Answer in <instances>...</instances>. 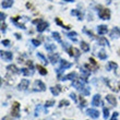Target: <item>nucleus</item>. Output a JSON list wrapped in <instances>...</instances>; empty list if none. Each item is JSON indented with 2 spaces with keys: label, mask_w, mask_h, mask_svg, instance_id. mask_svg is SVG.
<instances>
[{
  "label": "nucleus",
  "mask_w": 120,
  "mask_h": 120,
  "mask_svg": "<svg viewBox=\"0 0 120 120\" xmlns=\"http://www.w3.org/2000/svg\"><path fill=\"white\" fill-rule=\"evenodd\" d=\"M70 97H71V98H72V99H73V101H75V103H76V101H78V98H76V95L74 94V93H71V94H70Z\"/></svg>",
  "instance_id": "ea45409f"
},
{
  "label": "nucleus",
  "mask_w": 120,
  "mask_h": 120,
  "mask_svg": "<svg viewBox=\"0 0 120 120\" xmlns=\"http://www.w3.org/2000/svg\"><path fill=\"white\" fill-rule=\"evenodd\" d=\"M26 63H27V66H29L31 69H33V62H32L31 60H30V61H26Z\"/></svg>",
  "instance_id": "a18cd8bd"
},
{
  "label": "nucleus",
  "mask_w": 120,
  "mask_h": 120,
  "mask_svg": "<svg viewBox=\"0 0 120 120\" xmlns=\"http://www.w3.org/2000/svg\"><path fill=\"white\" fill-rule=\"evenodd\" d=\"M98 57H99V59H101V60L106 59V58H107V55H106L105 50H99V52H98Z\"/></svg>",
  "instance_id": "c756f323"
},
{
  "label": "nucleus",
  "mask_w": 120,
  "mask_h": 120,
  "mask_svg": "<svg viewBox=\"0 0 120 120\" xmlns=\"http://www.w3.org/2000/svg\"><path fill=\"white\" fill-rule=\"evenodd\" d=\"M63 120H67V119H63Z\"/></svg>",
  "instance_id": "6e6d98bb"
},
{
  "label": "nucleus",
  "mask_w": 120,
  "mask_h": 120,
  "mask_svg": "<svg viewBox=\"0 0 120 120\" xmlns=\"http://www.w3.org/2000/svg\"><path fill=\"white\" fill-rule=\"evenodd\" d=\"M56 23H57L58 25H60V26H62L63 29H66V30H68V29H70V26L69 25H64L62 22H61V20L59 19V18H56Z\"/></svg>",
  "instance_id": "bb28decb"
},
{
  "label": "nucleus",
  "mask_w": 120,
  "mask_h": 120,
  "mask_svg": "<svg viewBox=\"0 0 120 120\" xmlns=\"http://www.w3.org/2000/svg\"><path fill=\"white\" fill-rule=\"evenodd\" d=\"M30 85V81L26 79H23L21 80V82H20V84L18 85V90H20V91H25L27 87H29Z\"/></svg>",
  "instance_id": "6e6552de"
},
{
  "label": "nucleus",
  "mask_w": 120,
  "mask_h": 120,
  "mask_svg": "<svg viewBox=\"0 0 120 120\" xmlns=\"http://www.w3.org/2000/svg\"><path fill=\"white\" fill-rule=\"evenodd\" d=\"M110 36L112 38H116V37H120V29L119 27H115L110 33Z\"/></svg>",
  "instance_id": "aec40b11"
},
{
  "label": "nucleus",
  "mask_w": 120,
  "mask_h": 120,
  "mask_svg": "<svg viewBox=\"0 0 120 120\" xmlns=\"http://www.w3.org/2000/svg\"><path fill=\"white\" fill-rule=\"evenodd\" d=\"M85 83H87L84 79H75V80H73V82H72V86H74L76 90H81L82 91L83 89H84V84Z\"/></svg>",
  "instance_id": "20e7f679"
},
{
  "label": "nucleus",
  "mask_w": 120,
  "mask_h": 120,
  "mask_svg": "<svg viewBox=\"0 0 120 120\" xmlns=\"http://www.w3.org/2000/svg\"><path fill=\"white\" fill-rule=\"evenodd\" d=\"M84 33H86V34H89L90 35V37H92V38H95V35L92 33L91 31H87V30H84Z\"/></svg>",
  "instance_id": "58836bf2"
},
{
  "label": "nucleus",
  "mask_w": 120,
  "mask_h": 120,
  "mask_svg": "<svg viewBox=\"0 0 120 120\" xmlns=\"http://www.w3.org/2000/svg\"><path fill=\"white\" fill-rule=\"evenodd\" d=\"M21 73H22V74H24V75H32V74H33V72H30V70L29 69H25V68H24V69H21Z\"/></svg>",
  "instance_id": "2f4dec72"
},
{
  "label": "nucleus",
  "mask_w": 120,
  "mask_h": 120,
  "mask_svg": "<svg viewBox=\"0 0 120 120\" xmlns=\"http://www.w3.org/2000/svg\"><path fill=\"white\" fill-rule=\"evenodd\" d=\"M76 79V73L75 72H71L69 74H67L66 76H63L62 78V81H66V80H75Z\"/></svg>",
  "instance_id": "a211bd4d"
},
{
  "label": "nucleus",
  "mask_w": 120,
  "mask_h": 120,
  "mask_svg": "<svg viewBox=\"0 0 120 120\" xmlns=\"http://www.w3.org/2000/svg\"><path fill=\"white\" fill-rule=\"evenodd\" d=\"M37 57H38V58H41V59L43 60V62H44V63H46V64H47V63H48V61H47V58L45 57V56H44V55H43V54H41V52H37Z\"/></svg>",
  "instance_id": "7c9ffc66"
},
{
  "label": "nucleus",
  "mask_w": 120,
  "mask_h": 120,
  "mask_svg": "<svg viewBox=\"0 0 120 120\" xmlns=\"http://www.w3.org/2000/svg\"><path fill=\"white\" fill-rule=\"evenodd\" d=\"M70 105V101H67V99H62V101H59V106L58 107H64V106H69Z\"/></svg>",
  "instance_id": "a878e982"
},
{
  "label": "nucleus",
  "mask_w": 120,
  "mask_h": 120,
  "mask_svg": "<svg viewBox=\"0 0 120 120\" xmlns=\"http://www.w3.org/2000/svg\"><path fill=\"white\" fill-rule=\"evenodd\" d=\"M86 114L89 115L91 118H93V119H97V118L99 117V111L94 109V108H89V109L86 110Z\"/></svg>",
  "instance_id": "0eeeda50"
},
{
  "label": "nucleus",
  "mask_w": 120,
  "mask_h": 120,
  "mask_svg": "<svg viewBox=\"0 0 120 120\" xmlns=\"http://www.w3.org/2000/svg\"><path fill=\"white\" fill-rule=\"evenodd\" d=\"M50 92L52 93V95L57 96V95H59L60 92H61V86H60V85L52 86V87H50Z\"/></svg>",
  "instance_id": "2eb2a0df"
},
{
  "label": "nucleus",
  "mask_w": 120,
  "mask_h": 120,
  "mask_svg": "<svg viewBox=\"0 0 120 120\" xmlns=\"http://www.w3.org/2000/svg\"><path fill=\"white\" fill-rule=\"evenodd\" d=\"M49 61L51 63H57L58 61H60V58H59V55L58 54H51L49 55Z\"/></svg>",
  "instance_id": "ddd939ff"
},
{
  "label": "nucleus",
  "mask_w": 120,
  "mask_h": 120,
  "mask_svg": "<svg viewBox=\"0 0 120 120\" xmlns=\"http://www.w3.org/2000/svg\"><path fill=\"white\" fill-rule=\"evenodd\" d=\"M1 44H2L3 46H9V45H10V41H9V39H4V41H1Z\"/></svg>",
  "instance_id": "a19ab883"
},
{
  "label": "nucleus",
  "mask_w": 120,
  "mask_h": 120,
  "mask_svg": "<svg viewBox=\"0 0 120 120\" xmlns=\"http://www.w3.org/2000/svg\"><path fill=\"white\" fill-rule=\"evenodd\" d=\"M46 49H47L48 51H54V50H56V45H54V44H46Z\"/></svg>",
  "instance_id": "cd10ccee"
},
{
  "label": "nucleus",
  "mask_w": 120,
  "mask_h": 120,
  "mask_svg": "<svg viewBox=\"0 0 120 120\" xmlns=\"http://www.w3.org/2000/svg\"><path fill=\"white\" fill-rule=\"evenodd\" d=\"M99 104H101V95L99 94L94 95V97L92 99V105L96 107V106H99Z\"/></svg>",
  "instance_id": "f8f14e48"
},
{
  "label": "nucleus",
  "mask_w": 120,
  "mask_h": 120,
  "mask_svg": "<svg viewBox=\"0 0 120 120\" xmlns=\"http://www.w3.org/2000/svg\"><path fill=\"white\" fill-rule=\"evenodd\" d=\"M14 35H15V37L18 38V39H21V35H20V34H18V33H15V34H14Z\"/></svg>",
  "instance_id": "09e8293b"
},
{
  "label": "nucleus",
  "mask_w": 120,
  "mask_h": 120,
  "mask_svg": "<svg viewBox=\"0 0 120 120\" xmlns=\"http://www.w3.org/2000/svg\"><path fill=\"white\" fill-rule=\"evenodd\" d=\"M36 68H37L38 72L41 73V75H46V74H47V69H46V68H44L43 66H41V64H37V67H36Z\"/></svg>",
  "instance_id": "4be33fe9"
},
{
  "label": "nucleus",
  "mask_w": 120,
  "mask_h": 120,
  "mask_svg": "<svg viewBox=\"0 0 120 120\" xmlns=\"http://www.w3.org/2000/svg\"><path fill=\"white\" fill-rule=\"evenodd\" d=\"M12 4H13V0H3L2 3H1V7L3 9H7V8L12 7Z\"/></svg>",
  "instance_id": "f3484780"
},
{
  "label": "nucleus",
  "mask_w": 120,
  "mask_h": 120,
  "mask_svg": "<svg viewBox=\"0 0 120 120\" xmlns=\"http://www.w3.org/2000/svg\"><path fill=\"white\" fill-rule=\"evenodd\" d=\"M118 54H119V56H120V49H119V51H118Z\"/></svg>",
  "instance_id": "864d4df0"
},
{
  "label": "nucleus",
  "mask_w": 120,
  "mask_h": 120,
  "mask_svg": "<svg viewBox=\"0 0 120 120\" xmlns=\"http://www.w3.org/2000/svg\"><path fill=\"white\" fill-rule=\"evenodd\" d=\"M106 101H107L111 106H114V107L117 105V99H116V97H115L114 95H107V96H106Z\"/></svg>",
  "instance_id": "9b49d317"
},
{
  "label": "nucleus",
  "mask_w": 120,
  "mask_h": 120,
  "mask_svg": "<svg viewBox=\"0 0 120 120\" xmlns=\"http://www.w3.org/2000/svg\"><path fill=\"white\" fill-rule=\"evenodd\" d=\"M63 1H68V2H73L74 0H63Z\"/></svg>",
  "instance_id": "3c124183"
},
{
  "label": "nucleus",
  "mask_w": 120,
  "mask_h": 120,
  "mask_svg": "<svg viewBox=\"0 0 120 120\" xmlns=\"http://www.w3.org/2000/svg\"><path fill=\"white\" fill-rule=\"evenodd\" d=\"M52 37H54L58 43H61V37H60V34L58 32H52Z\"/></svg>",
  "instance_id": "c85d7f7f"
},
{
  "label": "nucleus",
  "mask_w": 120,
  "mask_h": 120,
  "mask_svg": "<svg viewBox=\"0 0 120 120\" xmlns=\"http://www.w3.org/2000/svg\"><path fill=\"white\" fill-rule=\"evenodd\" d=\"M118 66H117V63L114 62V61H109L108 62V64L106 66V69L108 70V71H111V70H115V69H117Z\"/></svg>",
  "instance_id": "6ab92c4d"
},
{
  "label": "nucleus",
  "mask_w": 120,
  "mask_h": 120,
  "mask_svg": "<svg viewBox=\"0 0 120 120\" xmlns=\"http://www.w3.org/2000/svg\"><path fill=\"white\" fill-rule=\"evenodd\" d=\"M90 62L93 64V66H95V67H97V68H99V66H98V63L95 61V59L94 58H90Z\"/></svg>",
  "instance_id": "e433bc0d"
},
{
  "label": "nucleus",
  "mask_w": 120,
  "mask_h": 120,
  "mask_svg": "<svg viewBox=\"0 0 120 120\" xmlns=\"http://www.w3.org/2000/svg\"><path fill=\"white\" fill-rule=\"evenodd\" d=\"M67 51H68L69 56H71V57H74V58H79L80 55H81L80 50L78 49V48H75V47H70Z\"/></svg>",
  "instance_id": "423d86ee"
},
{
  "label": "nucleus",
  "mask_w": 120,
  "mask_h": 120,
  "mask_svg": "<svg viewBox=\"0 0 120 120\" xmlns=\"http://www.w3.org/2000/svg\"><path fill=\"white\" fill-rule=\"evenodd\" d=\"M71 14H72V15H78L79 16V20H82L83 19V14L81 12H80L79 10H72V11H71Z\"/></svg>",
  "instance_id": "5701e85b"
},
{
  "label": "nucleus",
  "mask_w": 120,
  "mask_h": 120,
  "mask_svg": "<svg viewBox=\"0 0 120 120\" xmlns=\"http://www.w3.org/2000/svg\"><path fill=\"white\" fill-rule=\"evenodd\" d=\"M2 120H9V118H8V117H4V118H2Z\"/></svg>",
  "instance_id": "603ef678"
},
{
  "label": "nucleus",
  "mask_w": 120,
  "mask_h": 120,
  "mask_svg": "<svg viewBox=\"0 0 120 120\" xmlns=\"http://www.w3.org/2000/svg\"><path fill=\"white\" fill-rule=\"evenodd\" d=\"M76 32H70V33H68V34H67V36H68V37L70 38V39H72L73 41H76Z\"/></svg>",
  "instance_id": "b1692460"
},
{
  "label": "nucleus",
  "mask_w": 120,
  "mask_h": 120,
  "mask_svg": "<svg viewBox=\"0 0 120 120\" xmlns=\"http://www.w3.org/2000/svg\"><path fill=\"white\" fill-rule=\"evenodd\" d=\"M119 89H120V84H119Z\"/></svg>",
  "instance_id": "5fc2aeb1"
},
{
  "label": "nucleus",
  "mask_w": 120,
  "mask_h": 120,
  "mask_svg": "<svg viewBox=\"0 0 120 120\" xmlns=\"http://www.w3.org/2000/svg\"><path fill=\"white\" fill-rule=\"evenodd\" d=\"M80 101H81V108H83L84 106H85L86 101H85V99H83L82 98V96H81V98H80Z\"/></svg>",
  "instance_id": "37998d69"
},
{
  "label": "nucleus",
  "mask_w": 120,
  "mask_h": 120,
  "mask_svg": "<svg viewBox=\"0 0 120 120\" xmlns=\"http://www.w3.org/2000/svg\"><path fill=\"white\" fill-rule=\"evenodd\" d=\"M26 7H27V8H32V4L31 3H26Z\"/></svg>",
  "instance_id": "8fccbe9b"
},
{
  "label": "nucleus",
  "mask_w": 120,
  "mask_h": 120,
  "mask_svg": "<svg viewBox=\"0 0 120 120\" xmlns=\"http://www.w3.org/2000/svg\"><path fill=\"white\" fill-rule=\"evenodd\" d=\"M54 105H55V101H54V99H51V101H46L45 106H46V107H51V106H54Z\"/></svg>",
  "instance_id": "473e14b6"
},
{
  "label": "nucleus",
  "mask_w": 120,
  "mask_h": 120,
  "mask_svg": "<svg viewBox=\"0 0 120 120\" xmlns=\"http://www.w3.org/2000/svg\"><path fill=\"white\" fill-rule=\"evenodd\" d=\"M82 94L85 95V96L86 95H90V89L89 87H84V89L82 90Z\"/></svg>",
  "instance_id": "c9c22d12"
},
{
  "label": "nucleus",
  "mask_w": 120,
  "mask_h": 120,
  "mask_svg": "<svg viewBox=\"0 0 120 120\" xmlns=\"http://www.w3.org/2000/svg\"><path fill=\"white\" fill-rule=\"evenodd\" d=\"M0 16H1V21H4V19H6V14L3 12L0 13Z\"/></svg>",
  "instance_id": "49530a36"
},
{
  "label": "nucleus",
  "mask_w": 120,
  "mask_h": 120,
  "mask_svg": "<svg viewBox=\"0 0 120 120\" xmlns=\"http://www.w3.org/2000/svg\"><path fill=\"white\" fill-rule=\"evenodd\" d=\"M71 66H72V63H70L69 61L63 60V59H60V68L56 70V71H57V74H58V78L60 79V75H61V73H62L63 70L68 69V68H70Z\"/></svg>",
  "instance_id": "f257e3e1"
},
{
  "label": "nucleus",
  "mask_w": 120,
  "mask_h": 120,
  "mask_svg": "<svg viewBox=\"0 0 120 120\" xmlns=\"http://www.w3.org/2000/svg\"><path fill=\"white\" fill-rule=\"evenodd\" d=\"M39 111H41V106L38 105L37 107H36V110H35V116H38V115H39Z\"/></svg>",
  "instance_id": "c03bdc74"
},
{
  "label": "nucleus",
  "mask_w": 120,
  "mask_h": 120,
  "mask_svg": "<svg viewBox=\"0 0 120 120\" xmlns=\"http://www.w3.org/2000/svg\"><path fill=\"white\" fill-rule=\"evenodd\" d=\"M103 111H104V118L105 119H108V116H109V109H107V108L105 107L104 109H103Z\"/></svg>",
  "instance_id": "72a5a7b5"
},
{
  "label": "nucleus",
  "mask_w": 120,
  "mask_h": 120,
  "mask_svg": "<svg viewBox=\"0 0 120 120\" xmlns=\"http://www.w3.org/2000/svg\"><path fill=\"white\" fill-rule=\"evenodd\" d=\"M11 117L19 118L20 117V104L18 101H14L12 104V109H11Z\"/></svg>",
  "instance_id": "39448f33"
},
{
  "label": "nucleus",
  "mask_w": 120,
  "mask_h": 120,
  "mask_svg": "<svg viewBox=\"0 0 120 120\" xmlns=\"http://www.w3.org/2000/svg\"><path fill=\"white\" fill-rule=\"evenodd\" d=\"M49 1H51V0H49Z\"/></svg>",
  "instance_id": "4d7b16f0"
},
{
  "label": "nucleus",
  "mask_w": 120,
  "mask_h": 120,
  "mask_svg": "<svg viewBox=\"0 0 120 120\" xmlns=\"http://www.w3.org/2000/svg\"><path fill=\"white\" fill-rule=\"evenodd\" d=\"M118 116H119V114H118L117 111H115L114 114H112V116H111L110 120H117L118 119Z\"/></svg>",
  "instance_id": "4c0bfd02"
},
{
  "label": "nucleus",
  "mask_w": 120,
  "mask_h": 120,
  "mask_svg": "<svg viewBox=\"0 0 120 120\" xmlns=\"http://www.w3.org/2000/svg\"><path fill=\"white\" fill-rule=\"evenodd\" d=\"M97 41H98V44L101 45V46H108L109 45V41H108L107 38H105V37H99L97 38Z\"/></svg>",
  "instance_id": "dca6fc26"
},
{
  "label": "nucleus",
  "mask_w": 120,
  "mask_h": 120,
  "mask_svg": "<svg viewBox=\"0 0 120 120\" xmlns=\"http://www.w3.org/2000/svg\"><path fill=\"white\" fill-rule=\"evenodd\" d=\"M108 32V27L106 25H99L98 26V34L99 35H104Z\"/></svg>",
  "instance_id": "412c9836"
},
{
  "label": "nucleus",
  "mask_w": 120,
  "mask_h": 120,
  "mask_svg": "<svg viewBox=\"0 0 120 120\" xmlns=\"http://www.w3.org/2000/svg\"><path fill=\"white\" fill-rule=\"evenodd\" d=\"M81 48H82L83 51H89L90 50V46L85 41H81Z\"/></svg>",
  "instance_id": "393cba45"
},
{
  "label": "nucleus",
  "mask_w": 120,
  "mask_h": 120,
  "mask_svg": "<svg viewBox=\"0 0 120 120\" xmlns=\"http://www.w3.org/2000/svg\"><path fill=\"white\" fill-rule=\"evenodd\" d=\"M7 70H8V71H10V72H12V73H16V74L21 72V70L18 69L14 64H9V66L7 67Z\"/></svg>",
  "instance_id": "4468645a"
},
{
  "label": "nucleus",
  "mask_w": 120,
  "mask_h": 120,
  "mask_svg": "<svg viewBox=\"0 0 120 120\" xmlns=\"http://www.w3.org/2000/svg\"><path fill=\"white\" fill-rule=\"evenodd\" d=\"M6 30H7V24L6 23H2V24H1V32H2V33H6Z\"/></svg>",
  "instance_id": "79ce46f5"
},
{
  "label": "nucleus",
  "mask_w": 120,
  "mask_h": 120,
  "mask_svg": "<svg viewBox=\"0 0 120 120\" xmlns=\"http://www.w3.org/2000/svg\"><path fill=\"white\" fill-rule=\"evenodd\" d=\"M32 44L34 45L35 47H37V46H39V45H41V41H38V39H32Z\"/></svg>",
  "instance_id": "f704fd0d"
},
{
  "label": "nucleus",
  "mask_w": 120,
  "mask_h": 120,
  "mask_svg": "<svg viewBox=\"0 0 120 120\" xmlns=\"http://www.w3.org/2000/svg\"><path fill=\"white\" fill-rule=\"evenodd\" d=\"M33 90L35 92H45L46 91V85L41 80H36L34 82V85H33Z\"/></svg>",
  "instance_id": "f03ea898"
},
{
  "label": "nucleus",
  "mask_w": 120,
  "mask_h": 120,
  "mask_svg": "<svg viewBox=\"0 0 120 120\" xmlns=\"http://www.w3.org/2000/svg\"><path fill=\"white\" fill-rule=\"evenodd\" d=\"M41 21H43V20H41V19H38V20H34V21H33V23H34V24H38V23H41Z\"/></svg>",
  "instance_id": "de8ad7c7"
},
{
  "label": "nucleus",
  "mask_w": 120,
  "mask_h": 120,
  "mask_svg": "<svg viewBox=\"0 0 120 120\" xmlns=\"http://www.w3.org/2000/svg\"><path fill=\"white\" fill-rule=\"evenodd\" d=\"M48 26H49V24H48V22H46V21H41V23H38L37 24V32H39V33H41V32H44L45 30L47 29Z\"/></svg>",
  "instance_id": "9d476101"
},
{
  "label": "nucleus",
  "mask_w": 120,
  "mask_h": 120,
  "mask_svg": "<svg viewBox=\"0 0 120 120\" xmlns=\"http://www.w3.org/2000/svg\"><path fill=\"white\" fill-rule=\"evenodd\" d=\"M0 54H1V58H2L3 60H6V61H11L12 58H13V55L11 54V52H9V51L1 50L0 51Z\"/></svg>",
  "instance_id": "1a4fd4ad"
},
{
  "label": "nucleus",
  "mask_w": 120,
  "mask_h": 120,
  "mask_svg": "<svg viewBox=\"0 0 120 120\" xmlns=\"http://www.w3.org/2000/svg\"><path fill=\"white\" fill-rule=\"evenodd\" d=\"M98 9H99V8H98ZM98 16H99L101 20H109L110 19V10L101 8V9L98 10Z\"/></svg>",
  "instance_id": "7ed1b4c3"
}]
</instances>
